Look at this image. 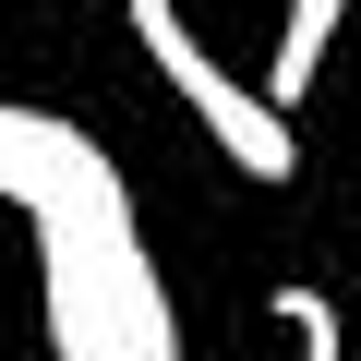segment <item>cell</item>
Wrapping results in <instances>:
<instances>
[{"mask_svg":"<svg viewBox=\"0 0 361 361\" xmlns=\"http://www.w3.org/2000/svg\"><path fill=\"white\" fill-rule=\"evenodd\" d=\"M0 205L37 229V277H49V349L61 361H180V313L157 253L133 241V193L97 133L13 109L0 97Z\"/></svg>","mask_w":361,"mask_h":361,"instance_id":"obj_1","label":"cell"},{"mask_svg":"<svg viewBox=\"0 0 361 361\" xmlns=\"http://www.w3.org/2000/svg\"><path fill=\"white\" fill-rule=\"evenodd\" d=\"M121 13H133V37H145L157 85L217 133V157H229V169H253V180H301V133H289V109H277V97H253L229 61H205V37L180 25V0H121Z\"/></svg>","mask_w":361,"mask_h":361,"instance_id":"obj_2","label":"cell"},{"mask_svg":"<svg viewBox=\"0 0 361 361\" xmlns=\"http://www.w3.org/2000/svg\"><path fill=\"white\" fill-rule=\"evenodd\" d=\"M337 13H349V0H289V25H277V61H265V97H277V109H301V97H313Z\"/></svg>","mask_w":361,"mask_h":361,"instance_id":"obj_3","label":"cell"},{"mask_svg":"<svg viewBox=\"0 0 361 361\" xmlns=\"http://www.w3.org/2000/svg\"><path fill=\"white\" fill-rule=\"evenodd\" d=\"M277 325L301 337V361H349V325H337V301H325L313 277H289V289H277Z\"/></svg>","mask_w":361,"mask_h":361,"instance_id":"obj_4","label":"cell"}]
</instances>
